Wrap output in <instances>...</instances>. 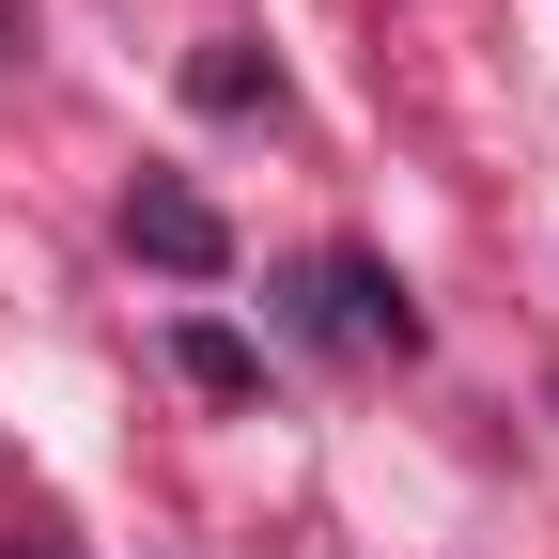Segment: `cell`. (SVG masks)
Wrapping results in <instances>:
<instances>
[{
    "instance_id": "cell-1",
    "label": "cell",
    "mask_w": 559,
    "mask_h": 559,
    "mask_svg": "<svg viewBox=\"0 0 559 559\" xmlns=\"http://www.w3.org/2000/svg\"><path fill=\"white\" fill-rule=\"evenodd\" d=\"M296 326H311V342H342V358H404V342H419L404 280H389L373 249H311V264H296Z\"/></svg>"
},
{
    "instance_id": "cell-2",
    "label": "cell",
    "mask_w": 559,
    "mask_h": 559,
    "mask_svg": "<svg viewBox=\"0 0 559 559\" xmlns=\"http://www.w3.org/2000/svg\"><path fill=\"white\" fill-rule=\"evenodd\" d=\"M124 234L156 249L171 280H218V264H234V234H218V202H202V187H140V202H124Z\"/></svg>"
},
{
    "instance_id": "cell-3",
    "label": "cell",
    "mask_w": 559,
    "mask_h": 559,
    "mask_svg": "<svg viewBox=\"0 0 559 559\" xmlns=\"http://www.w3.org/2000/svg\"><path fill=\"white\" fill-rule=\"evenodd\" d=\"M171 358H187L202 389H249V342H234V326H187V342H171Z\"/></svg>"
}]
</instances>
